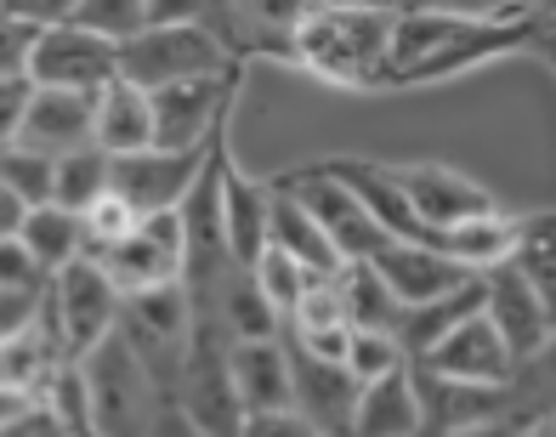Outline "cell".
<instances>
[{
    "label": "cell",
    "mask_w": 556,
    "mask_h": 437,
    "mask_svg": "<svg viewBox=\"0 0 556 437\" xmlns=\"http://www.w3.org/2000/svg\"><path fill=\"white\" fill-rule=\"evenodd\" d=\"M29 97H35V80H29V74H0V148L17 142L23 114H29Z\"/></svg>",
    "instance_id": "cell-43"
},
{
    "label": "cell",
    "mask_w": 556,
    "mask_h": 437,
    "mask_svg": "<svg viewBox=\"0 0 556 437\" xmlns=\"http://www.w3.org/2000/svg\"><path fill=\"white\" fill-rule=\"evenodd\" d=\"M517 222L522 216H511V211H483V216H466L454 227H432V234H420V239H432L438 250H448L454 262L471 267V273H489V267H500L505 255H511Z\"/></svg>",
    "instance_id": "cell-26"
},
{
    "label": "cell",
    "mask_w": 556,
    "mask_h": 437,
    "mask_svg": "<svg viewBox=\"0 0 556 437\" xmlns=\"http://www.w3.org/2000/svg\"><path fill=\"white\" fill-rule=\"evenodd\" d=\"M250 273H256V285H262V296L273 301L278 319H290V307L301 301V290H307L313 278H318V273H307L290 250H278V245H267L256 262H250Z\"/></svg>",
    "instance_id": "cell-35"
},
{
    "label": "cell",
    "mask_w": 556,
    "mask_h": 437,
    "mask_svg": "<svg viewBox=\"0 0 556 437\" xmlns=\"http://www.w3.org/2000/svg\"><path fill=\"white\" fill-rule=\"evenodd\" d=\"M148 437H216V432H205V426H193L182 409H176L170 398H165V409H160V421H154V432Z\"/></svg>",
    "instance_id": "cell-48"
},
{
    "label": "cell",
    "mask_w": 556,
    "mask_h": 437,
    "mask_svg": "<svg viewBox=\"0 0 556 437\" xmlns=\"http://www.w3.org/2000/svg\"><path fill=\"white\" fill-rule=\"evenodd\" d=\"M415 370H432V375H448V380H483V387H505L511 370H517V352L505 347L494 319L477 307V313H466L460 324L448 329V336H438L432 347L415 358Z\"/></svg>",
    "instance_id": "cell-13"
},
{
    "label": "cell",
    "mask_w": 556,
    "mask_h": 437,
    "mask_svg": "<svg viewBox=\"0 0 556 437\" xmlns=\"http://www.w3.org/2000/svg\"><path fill=\"white\" fill-rule=\"evenodd\" d=\"M68 364H74V358H63V347L46 336V324L23 329V336H12V341H0V387L17 392V398H29V403H40L46 392H52V380Z\"/></svg>",
    "instance_id": "cell-25"
},
{
    "label": "cell",
    "mask_w": 556,
    "mask_h": 437,
    "mask_svg": "<svg viewBox=\"0 0 556 437\" xmlns=\"http://www.w3.org/2000/svg\"><path fill=\"white\" fill-rule=\"evenodd\" d=\"M29 46H35V29L0 7V74H23V68H29Z\"/></svg>",
    "instance_id": "cell-45"
},
{
    "label": "cell",
    "mask_w": 556,
    "mask_h": 437,
    "mask_svg": "<svg viewBox=\"0 0 556 437\" xmlns=\"http://www.w3.org/2000/svg\"><path fill=\"white\" fill-rule=\"evenodd\" d=\"M148 23H193V29H216L227 46H233L227 0H148Z\"/></svg>",
    "instance_id": "cell-39"
},
{
    "label": "cell",
    "mask_w": 556,
    "mask_h": 437,
    "mask_svg": "<svg viewBox=\"0 0 556 437\" xmlns=\"http://www.w3.org/2000/svg\"><path fill=\"white\" fill-rule=\"evenodd\" d=\"M222 142V137H216ZM211 148H137V153H119L114 171H109V188L131 204L137 216H160V211H176L188 199V188L205 176L211 165Z\"/></svg>",
    "instance_id": "cell-10"
},
{
    "label": "cell",
    "mask_w": 556,
    "mask_h": 437,
    "mask_svg": "<svg viewBox=\"0 0 556 437\" xmlns=\"http://www.w3.org/2000/svg\"><path fill=\"white\" fill-rule=\"evenodd\" d=\"M68 23H80V29H91V35H103V40L125 46L131 35L148 29V0H80Z\"/></svg>",
    "instance_id": "cell-37"
},
{
    "label": "cell",
    "mask_w": 556,
    "mask_h": 437,
    "mask_svg": "<svg viewBox=\"0 0 556 437\" xmlns=\"http://www.w3.org/2000/svg\"><path fill=\"white\" fill-rule=\"evenodd\" d=\"M403 364H409V352H403V341L392 336V329H352V341H346V370L358 375V380H375V375L403 370Z\"/></svg>",
    "instance_id": "cell-38"
},
{
    "label": "cell",
    "mask_w": 556,
    "mask_h": 437,
    "mask_svg": "<svg viewBox=\"0 0 556 437\" xmlns=\"http://www.w3.org/2000/svg\"><path fill=\"white\" fill-rule=\"evenodd\" d=\"M346 437H420L415 364L364 380V387H358V403H352V432H346Z\"/></svg>",
    "instance_id": "cell-22"
},
{
    "label": "cell",
    "mask_w": 556,
    "mask_h": 437,
    "mask_svg": "<svg viewBox=\"0 0 556 437\" xmlns=\"http://www.w3.org/2000/svg\"><path fill=\"white\" fill-rule=\"evenodd\" d=\"M23 409H35V403H29V398H17V392H7V387H0V426H7V421H17Z\"/></svg>",
    "instance_id": "cell-53"
},
{
    "label": "cell",
    "mask_w": 556,
    "mask_h": 437,
    "mask_svg": "<svg viewBox=\"0 0 556 437\" xmlns=\"http://www.w3.org/2000/svg\"><path fill=\"white\" fill-rule=\"evenodd\" d=\"M114 336L142 358V370L165 387H176V370L188 358V341H193V307H188V290L182 285H160V290H137V296H119V324Z\"/></svg>",
    "instance_id": "cell-6"
},
{
    "label": "cell",
    "mask_w": 556,
    "mask_h": 437,
    "mask_svg": "<svg viewBox=\"0 0 556 437\" xmlns=\"http://www.w3.org/2000/svg\"><path fill=\"white\" fill-rule=\"evenodd\" d=\"M415 392H420V437H454L511 421V392L483 387V380H448L432 370H415Z\"/></svg>",
    "instance_id": "cell-14"
},
{
    "label": "cell",
    "mask_w": 556,
    "mask_h": 437,
    "mask_svg": "<svg viewBox=\"0 0 556 437\" xmlns=\"http://www.w3.org/2000/svg\"><path fill=\"white\" fill-rule=\"evenodd\" d=\"M290 347V409L307 421L318 437H346L352 432V403H358L364 380L352 375L346 364H330V358H313L307 347Z\"/></svg>",
    "instance_id": "cell-15"
},
{
    "label": "cell",
    "mask_w": 556,
    "mask_h": 437,
    "mask_svg": "<svg viewBox=\"0 0 556 437\" xmlns=\"http://www.w3.org/2000/svg\"><path fill=\"white\" fill-rule=\"evenodd\" d=\"M109 171H114V160L97 142L52 153V204H63V211H86L91 199L109 193Z\"/></svg>",
    "instance_id": "cell-33"
},
{
    "label": "cell",
    "mask_w": 556,
    "mask_h": 437,
    "mask_svg": "<svg viewBox=\"0 0 556 437\" xmlns=\"http://www.w3.org/2000/svg\"><path fill=\"white\" fill-rule=\"evenodd\" d=\"M505 437H556V421H511Z\"/></svg>",
    "instance_id": "cell-52"
},
{
    "label": "cell",
    "mask_w": 556,
    "mask_h": 437,
    "mask_svg": "<svg viewBox=\"0 0 556 437\" xmlns=\"http://www.w3.org/2000/svg\"><path fill=\"white\" fill-rule=\"evenodd\" d=\"M273 188V216H267V245H278V250H290L307 273H318V278H330V273H341V255H336V245L324 239V227L301 211V204L278 188V183H267Z\"/></svg>",
    "instance_id": "cell-28"
},
{
    "label": "cell",
    "mask_w": 556,
    "mask_h": 437,
    "mask_svg": "<svg viewBox=\"0 0 556 437\" xmlns=\"http://www.w3.org/2000/svg\"><path fill=\"white\" fill-rule=\"evenodd\" d=\"M233 91H239V68L148 91V102H154V148H211L227 114H233Z\"/></svg>",
    "instance_id": "cell-11"
},
{
    "label": "cell",
    "mask_w": 556,
    "mask_h": 437,
    "mask_svg": "<svg viewBox=\"0 0 556 437\" xmlns=\"http://www.w3.org/2000/svg\"><path fill=\"white\" fill-rule=\"evenodd\" d=\"M227 68H244V58L216 29H193V23H148L142 35L119 46V74L142 91L205 80V74H227Z\"/></svg>",
    "instance_id": "cell-4"
},
{
    "label": "cell",
    "mask_w": 556,
    "mask_h": 437,
    "mask_svg": "<svg viewBox=\"0 0 556 437\" xmlns=\"http://www.w3.org/2000/svg\"><path fill=\"white\" fill-rule=\"evenodd\" d=\"M528 285H534V296L545 301V313L556 324V211H534L517 222V245L511 255H505Z\"/></svg>",
    "instance_id": "cell-32"
},
{
    "label": "cell",
    "mask_w": 556,
    "mask_h": 437,
    "mask_svg": "<svg viewBox=\"0 0 556 437\" xmlns=\"http://www.w3.org/2000/svg\"><path fill=\"white\" fill-rule=\"evenodd\" d=\"M91 142L119 160V153H137V148H154V102H148L142 86H131L125 74L97 91L91 102Z\"/></svg>",
    "instance_id": "cell-23"
},
{
    "label": "cell",
    "mask_w": 556,
    "mask_h": 437,
    "mask_svg": "<svg viewBox=\"0 0 556 437\" xmlns=\"http://www.w3.org/2000/svg\"><path fill=\"white\" fill-rule=\"evenodd\" d=\"M23 74L35 86H58V91H103L119 74V46L80 29V23H52V29H35Z\"/></svg>",
    "instance_id": "cell-12"
},
{
    "label": "cell",
    "mask_w": 556,
    "mask_h": 437,
    "mask_svg": "<svg viewBox=\"0 0 556 437\" xmlns=\"http://www.w3.org/2000/svg\"><path fill=\"white\" fill-rule=\"evenodd\" d=\"M528 46H534V17L471 23V17L426 12V7H397L392 12V86L387 91L460 80V74L505 58V51H528Z\"/></svg>",
    "instance_id": "cell-1"
},
{
    "label": "cell",
    "mask_w": 556,
    "mask_h": 437,
    "mask_svg": "<svg viewBox=\"0 0 556 437\" xmlns=\"http://www.w3.org/2000/svg\"><path fill=\"white\" fill-rule=\"evenodd\" d=\"M483 307V278H471V285H460V290H448V296H438V301H420V307H403L397 313V341H403V352H409V364L432 347L438 336H448L454 324H460L466 313H477Z\"/></svg>",
    "instance_id": "cell-31"
},
{
    "label": "cell",
    "mask_w": 556,
    "mask_h": 437,
    "mask_svg": "<svg viewBox=\"0 0 556 437\" xmlns=\"http://www.w3.org/2000/svg\"><path fill=\"white\" fill-rule=\"evenodd\" d=\"M35 437H74V432H68V426H63V421L52 415V409L40 403V421H35Z\"/></svg>",
    "instance_id": "cell-54"
},
{
    "label": "cell",
    "mask_w": 556,
    "mask_h": 437,
    "mask_svg": "<svg viewBox=\"0 0 556 437\" xmlns=\"http://www.w3.org/2000/svg\"><path fill=\"white\" fill-rule=\"evenodd\" d=\"M369 262L381 267V278L392 285V296H397L403 307L438 301V296H448V290L471 285V278H483V273L460 267L448 250H438L432 239H392V245H381V255H369Z\"/></svg>",
    "instance_id": "cell-17"
},
{
    "label": "cell",
    "mask_w": 556,
    "mask_h": 437,
    "mask_svg": "<svg viewBox=\"0 0 556 437\" xmlns=\"http://www.w3.org/2000/svg\"><path fill=\"white\" fill-rule=\"evenodd\" d=\"M91 102H97V91L35 86L17 142H29V148H40V153H68V148L91 142Z\"/></svg>",
    "instance_id": "cell-24"
},
{
    "label": "cell",
    "mask_w": 556,
    "mask_h": 437,
    "mask_svg": "<svg viewBox=\"0 0 556 437\" xmlns=\"http://www.w3.org/2000/svg\"><path fill=\"white\" fill-rule=\"evenodd\" d=\"M290 63L336 91H387L392 86V12L307 7L290 35Z\"/></svg>",
    "instance_id": "cell-2"
},
{
    "label": "cell",
    "mask_w": 556,
    "mask_h": 437,
    "mask_svg": "<svg viewBox=\"0 0 556 437\" xmlns=\"http://www.w3.org/2000/svg\"><path fill=\"white\" fill-rule=\"evenodd\" d=\"M239 437H318L295 409H262V415H244L239 421Z\"/></svg>",
    "instance_id": "cell-46"
},
{
    "label": "cell",
    "mask_w": 556,
    "mask_h": 437,
    "mask_svg": "<svg viewBox=\"0 0 556 437\" xmlns=\"http://www.w3.org/2000/svg\"><path fill=\"white\" fill-rule=\"evenodd\" d=\"M313 0H227V23H233V51H278L290 58V35L307 17Z\"/></svg>",
    "instance_id": "cell-27"
},
{
    "label": "cell",
    "mask_w": 556,
    "mask_h": 437,
    "mask_svg": "<svg viewBox=\"0 0 556 437\" xmlns=\"http://www.w3.org/2000/svg\"><path fill=\"white\" fill-rule=\"evenodd\" d=\"M397 183H403V193H409V211L420 222V234H432V227H454V222L483 216V211H500V199L477 183V176L454 171L443 160H403Z\"/></svg>",
    "instance_id": "cell-16"
},
{
    "label": "cell",
    "mask_w": 556,
    "mask_h": 437,
    "mask_svg": "<svg viewBox=\"0 0 556 437\" xmlns=\"http://www.w3.org/2000/svg\"><path fill=\"white\" fill-rule=\"evenodd\" d=\"M267 216H273V188L244 176L233 165V153L222 148V234H227L233 262L250 267L267 250Z\"/></svg>",
    "instance_id": "cell-21"
},
{
    "label": "cell",
    "mask_w": 556,
    "mask_h": 437,
    "mask_svg": "<svg viewBox=\"0 0 556 437\" xmlns=\"http://www.w3.org/2000/svg\"><path fill=\"white\" fill-rule=\"evenodd\" d=\"M23 211H29V204H23L7 183H0V239H12L17 227H23Z\"/></svg>",
    "instance_id": "cell-49"
},
{
    "label": "cell",
    "mask_w": 556,
    "mask_h": 437,
    "mask_svg": "<svg viewBox=\"0 0 556 437\" xmlns=\"http://www.w3.org/2000/svg\"><path fill=\"white\" fill-rule=\"evenodd\" d=\"M80 216H86V250H103V245L125 239V234L137 227V211H131V204H125L114 188H109L103 199H91Z\"/></svg>",
    "instance_id": "cell-41"
},
{
    "label": "cell",
    "mask_w": 556,
    "mask_h": 437,
    "mask_svg": "<svg viewBox=\"0 0 556 437\" xmlns=\"http://www.w3.org/2000/svg\"><path fill=\"white\" fill-rule=\"evenodd\" d=\"M227 370H233V392L244 415L262 409H290V347L285 329L256 341H227Z\"/></svg>",
    "instance_id": "cell-19"
},
{
    "label": "cell",
    "mask_w": 556,
    "mask_h": 437,
    "mask_svg": "<svg viewBox=\"0 0 556 437\" xmlns=\"http://www.w3.org/2000/svg\"><path fill=\"white\" fill-rule=\"evenodd\" d=\"M40 296L46 290H0V341H12V336L40 324Z\"/></svg>",
    "instance_id": "cell-44"
},
{
    "label": "cell",
    "mask_w": 556,
    "mask_h": 437,
    "mask_svg": "<svg viewBox=\"0 0 556 437\" xmlns=\"http://www.w3.org/2000/svg\"><path fill=\"white\" fill-rule=\"evenodd\" d=\"M12 17H23L29 29H52V23H68L80 0H0Z\"/></svg>",
    "instance_id": "cell-47"
},
{
    "label": "cell",
    "mask_w": 556,
    "mask_h": 437,
    "mask_svg": "<svg viewBox=\"0 0 556 437\" xmlns=\"http://www.w3.org/2000/svg\"><path fill=\"white\" fill-rule=\"evenodd\" d=\"M336 290H341V307H346V324L352 329H392V336H397L403 301L392 296V285L381 278V267H375V262H341Z\"/></svg>",
    "instance_id": "cell-30"
},
{
    "label": "cell",
    "mask_w": 556,
    "mask_h": 437,
    "mask_svg": "<svg viewBox=\"0 0 556 437\" xmlns=\"http://www.w3.org/2000/svg\"><path fill=\"white\" fill-rule=\"evenodd\" d=\"M74 380H80V415L97 437H148L165 409V387L119 336H103L74 358Z\"/></svg>",
    "instance_id": "cell-3"
},
{
    "label": "cell",
    "mask_w": 556,
    "mask_h": 437,
    "mask_svg": "<svg viewBox=\"0 0 556 437\" xmlns=\"http://www.w3.org/2000/svg\"><path fill=\"white\" fill-rule=\"evenodd\" d=\"M403 7H426V12H448L471 23H522L540 12V0H403Z\"/></svg>",
    "instance_id": "cell-40"
},
{
    "label": "cell",
    "mask_w": 556,
    "mask_h": 437,
    "mask_svg": "<svg viewBox=\"0 0 556 437\" xmlns=\"http://www.w3.org/2000/svg\"><path fill=\"white\" fill-rule=\"evenodd\" d=\"M17 239L35 250V262L46 273H63L68 262H80V255H86V216L46 199V204H29V211H23Z\"/></svg>",
    "instance_id": "cell-29"
},
{
    "label": "cell",
    "mask_w": 556,
    "mask_h": 437,
    "mask_svg": "<svg viewBox=\"0 0 556 437\" xmlns=\"http://www.w3.org/2000/svg\"><path fill=\"white\" fill-rule=\"evenodd\" d=\"M324 171H336L341 183L358 193L364 211L387 227V239H420V222H415V211H409V193H403L392 160H358V153H336V160H324Z\"/></svg>",
    "instance_id": "cell-20"
},
{
    "label": "cell",
    "mask_w": 556,
    "mask_h": 437,
    "mask_svg": "<svg viewBox=\"0 0 556 437\" xmlns=\"http://www.w3.org/2000/svg\"><path fill=\"white\" fill-rule=\"evenodd\" d=\"M35 421H40V403H35V409H23L17 421H7V426H0V437H35Z\"/></svg>",
    "instance_id": "cell-51"
},
{
    "label": "cell",
    "mask_w": 556,
    "mask_h": 437,
    "mask_svg": "<svg viewBox=\"0 0 556 437\" xmlns=\"http://www.w3.org/2000/svg\"><path fill=\"white\" fill-rule=\"evenodd\" d=\"M505 392H511V421H556V329L545 336V347L517 358Z\"/></svg>",
    "instance_id": "cell-34"
},
{
    "label": "cell",
    "mask_w": 556,
    "mask_h": 437,
    "mask_svg": "<svg viewBox=\"0 0 556 437\" xmlns=\"http://www.w3.org/2000/svg\"><path fill=\"white\" fill-rule=\"evenodd\" d=\"M46 285H52V273L35 262V250L17 234L0 239V290H46Z\"/></svg>",
    "instance_id": "cell-42"
},
{
    "label": "cell",
    "mask_w": 556,
    "mask_h": 437,
    "mask_svg": "<svg viewBox=\"0 0 556 437\" xmlns=\"http://www.w3.org/2000/svg\"><path fill=\"white\" fill-rule=\"evenodd\" d=\"M483 313L494 319V329L505 336V347H511L517 358H528L534 347H545L551 336V313H545V301L534 296V285L511 267V262H500L483 273Z\"/></svg>",
    "instance_id": "cell-18"
},
{
    "label": "cell",
    "mask_w": 556,
    "mask_h": 437,
    "mask_svg": "<svg viewBox=\"0 0 556 437\" xmlns=\"http://www.w3.org/2000/svg\"><path fill=\"white\" fill-rule=\"evenodd\" d=\"M170 403L182 409L193 426H205L216 437H239L244 409H239V392H233V370H227V336L216 324L193 319V341H188L182 370H176Z\"/></svg>",
    "instance_id": "cell-8"
},
{
    "label": "cell",
    "mask_w": 556,
    "mask_h": 437,
    "mask_svg": "<svg viewBox=\"0 0 556 437\" xmlns=\"http://www.w3.org/2000/svg\"><path fill=\"white\" fill-rule=\"evenodd\" d=\"M0 183L23 204H46L52 199V153H40L29 142H7L0 148Z\"/></svg>",
    "instance_id": "cell-36"
},
{
    "label": "cell",
    "mask_w": 556,
    "mask_h": 437,
    "mask_svg": "<svg viewBox=\"0 0 556 437\" xmlns=\"http://www.w3.org/2000/svg\"><path fill=\"white\" fill-rule=\"evenodd\" d=\"M97 267L114 278L119 296H137V290H160V285H182V216L160 211V216H137V227L125 239L103 245V250H86Z\"/></svg>",
    "instance_id": "cell-9"
},
{
    "label": "cell",
    "mask_w": 556,
    "mask_h": 437,
    "mask_svg": "<svg viewBox=\"0 0 556 437\" xmlns=\"http://www.w3.org/2000/svg\"><path fill=\"white\" fill-rule=\"evenodd\" d=\"M313 7H352V12H397L403 0H313Z\"/></svg>",
    "instance_id": "cell-50"
},
{
    "label": "cell",
    "mask_w": 556,
    "mask_h": 437,
    "mask_svg": "<svg viewBox=\"0 0 556 437\" xmlns=\"http://www.w3.org/2000/svg\"><path fill=\"white\" fill-rule=\"evenodd\" d=\"M273 183L285 188V193L301 204V211H307V216L324 227V239L336 245L341 262H369V255H381V245H392V239H387V227L364 211L358 193H352L336 171H324V165H301V171L273 176Z\"/></svg>",
    "instance_id": "cell-7"
},
{
    "label": "cell",
    "mask_w": 556,
    "mask_h": 437,
    "mask_svg": "<svg viewBox=\"0 0 556 437\" xmlns=\"http://www.w3.org/2000/svg\"><path fill=\"white\" fill-rule=\"evenodd\" d=\"M40 324H46V336L63 347V358L91 352L103 336H114V324H119L114 278L97 267L91 255L68 262L63 273H52V285L40 296Z\"/></svg>",
    "instance_id": "cell-5"
}]
</instances>
